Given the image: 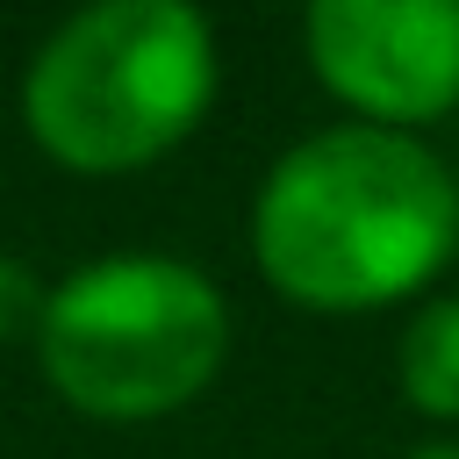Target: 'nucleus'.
I'll use <instances>...</instances> for the list:
<instances>
[{
  "instance_id": "nucleus-4",
  "label": "nucleus",
  "mask_w": 459,
  "mask_h": 459,
  "mask_svg": "<svg viewBox=\"0 0 459 459\" xmlns=\"http://www.w3.org/2000/svg\"><path fill=\"white\" fill-rule=\"evenodd\" d=\"M316 79L373 129H416L459 108V0H316Z\"/></svg>"
},
{
  "instance_id": "nucleus-1",
  "label": "nucleus",
  "mask_w": 459,
  "mask_h": 459,
  "mask_svg": "<svg viewBox=\"0 0 459 459\" xmlns=\"http://www.w3.org/2000/svg\"><path fill=\"white\" fill-rule=\"evenodd\" d=\"M459 251V179L409 129L337 122L273 158L251 201V258L273 294L366 316L445 273Z\"/></svg>"
},
{
  "instance_id": "nucleus-5",
  "label": "nucleus",
  "mask_w": 459,
  "mask_h": 459,
  "mask_svg": "<svg viewBox=\"0 0 459 459\" xmlns=\"http://www.w3.org/2000/svg\"><path fill=\"white\" fill-rule=\"evenodd\" d=\"M394 380L423 416L459 423V294H437L409 316L402 351H394Z\"/></svg>"
},
{
  "instance_id": "nucleus-6",
  "label": "nucleus",
  "mask_w": 459,
  "mask_h": 459,
  "mask_svg": "<svg viewBox=\"0 0 459 459\" xmlns=\"http://www.w3.org/2000/svg\"><path fill=\"white\" fill-rule=\"evenodd\" d=\"M43 308H50V280L29 258H7L0 251V344H36Z\"/></svg>"
},
{
  "instance_id": "nucleus-3",
  "label": "nucleus",
  "mask_w": 459,
  "mask_h": 459,
  "mask_svg": "<svg viewBox=\"0 0 459 459\" xmlns=\"http://www.w3.org/2000/svg\"><path fill=\"white\" fill-rule=\"evenodd\" d=\"M230 359L222 287L165 251H115L50 287L36 366L79 416L151 423L186 409Z\"/></svg>"
},
{
  "instance_id": "nucleus-7",
  "label": "nucleus",
  "mask_w": 459,
  "mask_h": 459,
  "mask_svg": "<svg viewBox=\"0 0 459 459\" xmlns=\"http://www.w3.org/2000/svg\"><path fill=\"white\" fill-rule=\"evenodd\" d=\"M409 459H459V437H423Z\"/></svg>"
},
{
  "instance_id": "nucleus-2",
  "label": "nucleus",
  "mask_w": 459,
  "mask_h": 459,
  "mask_svg": "<svg viewBox=\"0 0 459 459\" xmlns=\"http://www.w3.org/2000/svg\"><path fill=\"white\" fill-rule=\"evenodd\" d=\"M215 29L186 0H100L43 36L22 122L65 172H136L186 143L215 100Z\"/></svg>"
}]
</instances>
